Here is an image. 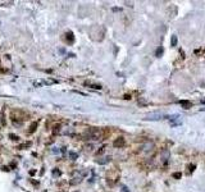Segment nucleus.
Listing matches in <instances>:
<instances>
[{
    "instance_id": "f257e3e1",
    "label": "nucleus",
    "mask_w": 205,
    "mask_h": 192,
    "mask_svg": "<svg viewBox=\"0 0 205 192\" xmlns=\"http://www.w3.org/2000/svg\"><path fill=\"white\" fill-rule=\"evenodd\" d=\"M10 119L13 123L16 124H21L23 122H26L28 119V114L21 109H17V110H12L10 112Z\"/></svg>"
},
{
    "instance_id": "f03ea898",
    "label": "nucleus",
    "mask_w": 205,
    "mask_h": 192,
    "mask_svg": "<svg viewBox=\"0 0 205 192\" xmlns=\"http://www.w3.org/2000/svg\"><path fill=\"white\" fill-rule=\"evenodd\" d=\"M85 140H94V141H99L102 140L104 137V132L99 128H88L85 133H83Z\"/></svg>"
},
{
    "instance_id": "7ed1b4c3",
    "label": "nucleus",
    "mask_w": 205,
    "mask_h": 192,
    "mask_svg": "<svg viewBox=\"0 0 205 192\" xmlns=\"http://www.w3.org/2000/svg\"><path fill=\"white\" fill-rule=\"evenodd\" d=\"M113 145H114V147H117V149L124 147V145H126V140H124L123 137H118V138H116V140H114Z\"/></svg>"
},
{
    "instance_id": "20e7f679",
    "label": "nucleus",
    "mask_w": 205,
    "mask_h": 192,
    "mask_svg": "<svg viewBox=\"0 0 205 192\" xmlns=\"http://www.w3.org/2000/svg\"><path fill=\"white\" fill-rule=\"evenodd\" d=\"M64 39H65V41H67L69 45H72V44L74 42V36H73V33H72L71 31H68V32L64 35Z\"/></svg>"
},
{
    "instance_id": "39448f33",
    "label": "nucleus",
    "mask_w": 205,
    "mask_h": 192,
    "mask_svg": "<svg viewBox=\"0 0 205 192\" xmlns=\"http://www.w3.org/2000/svg\"><path fill=\"white\" fill-rule=\"evenodd\" d=\"M85 86H88V87L95 88V90H101V86H100V85H97V83H92V82H88V81H86V82H85Z\"/></svg>"
},
{
    "instance_id": "423d86ee",
    "label": "nucleus",
    "mask_w": 205,
    "mask_h": 192,
    "mask_svg": "<svg viewBox=\"0 0 205 192\" xmlns=\"http://www.w3.org/2000/svg\"><path fill=\"white\" fill-rule=\"evenodd\" d=\"M163 114H149L146 119H150V121H158V119H162Z\"/></svg>"
},
{
    "instance_id": "0eeeda50",
    "label": "nucleus",
    "mask_w": 205,
    "mask_h": 192,
    "mask_svg": "<svg viewBox=\"0 0 205 192\" xmlns=\"http://www.w3.org/2000/svg\"><path fill=\"white\" fill-rule=\"evenodd\" d=\"M179 104H181V105H182V106H183L185 109H190V108H191V103H190V101H186V100H181V101H179Z\"/></svg>"
},
{
    "instance_id": "6e6552de",
    "label": "nucleus",
    "mask_w": 205,
    "mask_h": 192,
    "mask_svg": "<svg viewBox=\"0 0 205 192\" xmlns=\"http://www.w3.org/2000/svg\"><path fill=\"white\" fill-rule=\"evenodd\" d=\"M37 126H39V122H35V123H32V124L30 126V129H28V132H30V133L35 132V131L37 129Z\"/></svg>"
},
{
    "instance_id": "1a4fd4ad",
    "label": "nucleus",
    "mask_w": 205,
    "mask_h": 192,
    "mask_svg": "<svg viewBox=\"0 0 205 192\" xmlns=\"http://www.w3.org/2000/svg\"><path fill=\"white\" fill-rule=\"evenodd\" d=\"M104 159H105V160H97V163H99V164H107V163L110 161L112 158H110V156H107V158H104Z\"/></svg>"
},
{
    "instance_id": "9d476101",
    "label": "nucleus",
    "mask_w": 205,
    "mask_h": 192,
    "mask_svg": "<svg viewBox=\"0 0 205 192\" xmlns=\"http://www.w3.org/2000/svg\"><path fill=\"white\" fill-rule=\"evenodd\" d=\"M59 131H60V124H55V126L53 127V133H54V135H56Z\"/></svg>"
},
{
    "instance_id": "9b49d317",
    "label": "nucleus",
    "mask_w": 205,
    "mask_h": 192,
    "mask_svg": "<svg viewBox=\"0 0 205 192\" xmlns=\"http://www.w3.org/2000/svg\"><path fill=\"white\" fill-rule=\"evenodd\" d=\"M9 138H10L12 141H19V137H18L17 135H13V133L9 135Z\"/></svg>"
},
{
    "instance_id": "f8f14e48",
    "label": "nucleus",
    "mask_w": 205,
    "mask_h": 192,
    "mask_svg": "<svg viewBox=\"0 0 205 192\" xmlns=\"http://www.w3.org/2000/svg\"><path fill=\"white\" fill-rule=\"evenodd\" d=\"M172 46H177V36H172Z\"/></svg>"
},
{
    "instance_id": "ddd939ff",
    "label": "nucleus",
    "mask_w": 205,
    "mask_h": 192,
    "mask_svg": "<svg viewBox=\"0 0 205 192\" xmlns=\"http://www.w3.org/2000/svg\"><path fill=\"white\" fill-rule=\"evenodd\" d=\"M0 122H2V126H5V124H7V122H5V118H4V114H2V115H0Z\"/></svg>"
},
{
    "instance_id": "4468645a",
    "label": "nucleus",
    "mask_w": 205,
    "mask_h": 192,
    "mask_svg": "<svg viewBox=\"0 0 205 192\" xmlns=\"http://www.w3.org/2000/svg\"><path fill=\"white\" fill-rule=\"evenodd\" d=\"M28 146H31V142H27V143H23V145H21L18 149L19 150H22V149H25V147H28Z\"/></svg>"
},
{
    "instance_id": "2eb2a0df",
    "label": "nucleus",
    "mask_w": 205,
    "mask_h": 192,
    "mask_svg": "<svg viewBox=\"0 0 205 192\" xmlns=\"http://www.w3.org/2000/svg\"><path fill=\"white\" fill-rule=\"evenodd\" d=\"M69 156H71V159H72V160H76L78 155H77L76 152H69Z\"/></svg>"
},
{
    "instance_id": "dca6fc26",
    "label": "nucleus",
    "mask_w": 205,
    "mask_h": 192,
    "mask_svg": "<svg viewBox=\"0 0 205 192\" xmlns=\"http://www.w3.org/2000/svg\"><path fill=\"white\" fill-rule=\"evenodd\" d=\"M163 54V47H159L158 50H156V56H160Z\"/></svg>"
},
{
    "instance_id": "f3484780",
    "label": "nucleus",
    "mask_w": 205,
    "mask_h": 192,
    "mask_svg": "<svg viewBox=\"0 0 205 192\" xmlns=\"http://www.w3.org/2000/svg\"><path fill=\"white\" fill-rule=\"evenodd\" d=\"M104 150H105V146H102V147H100V150L96 152L97 155H100V154H102V152H104Z\"/></svg>"
},
{
    "instance_id": "a211bd4d",
    "label": "nucleus",
    "mask_w": 205,
    "mask_h": 192,
    "mask_svg": "<svg viewBox=\"0 0 205 192\" xmlns=\"http://www.w3.org/2000/svg\"><path fill=\"white\" fill-rule=\"evenodd\" d=\"M173 178H181V173H174V174H173Z\"/></svg>"
},
{
    "instance_id": "6ab92c4d",
    "label": "nucleus",
    "mask_w": 205,
    "mask_h": 192,
    "mask_svg": "<svg viewBox=\"0 0 205 192\" xmlns=\"http://www.w3.org/2000/svg\"><path fill=\"white\" fill-rule=\"evenodd\" d=\"M188 168H190V172H193V169H195V165L192 164V165H190Z\"/></svg>"
},
{
    "instance_id": "aec40b11",
    "label": "nucleus",
    "mask_w": 205,
    "mask_h": 192,
    "mask_svg": "<svg viewBox=\"0 0 205 192\" xmlns=\"http://www.w3.org/2000/svg\"><path fill=\"white\" fill-rule=\"evenodd\" d=\"M124 99H127V100H128V99H131V96H130V95H124Z\"/></svg>"
}]
</instances>
